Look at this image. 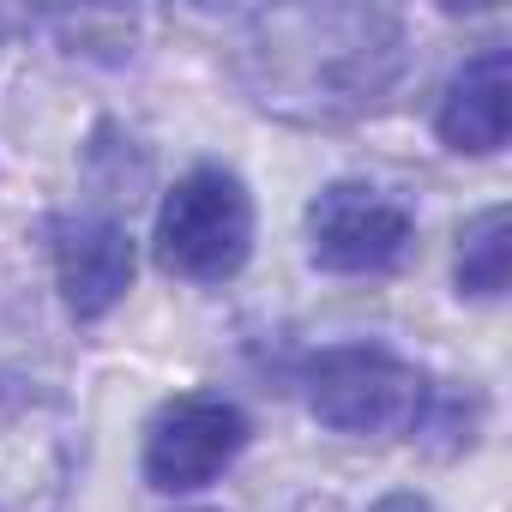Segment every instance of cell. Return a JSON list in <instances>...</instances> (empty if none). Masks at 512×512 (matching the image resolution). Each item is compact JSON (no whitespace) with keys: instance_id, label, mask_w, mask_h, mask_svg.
<instances>
[{"instance_id":"52a82bcc","label":"cell","mask_w":512,"mask_h":512,"mask_svg":"<svg viewBox=\"0 0 512 512\" xmlns=\"http://www.w3.org/2000/svg\"><path fill=\"white\" fill-rule=\"evenodd\" d=\"M506 127H512V55L500 43H488L452 73L440 115H434V133L452 151L494 157L506 145Z\"/></svg>"},{"instance_id":"30bf717a","label":"cell","mask_w":512,"mask_h":512,"mask_svg":"<svg viewBox=\"0 0 512 512\" xmlns=\"http://www.w3.org/2000/svg\"><path fill=\"white\" fill-rule=\"evenodd\" d=\"M19 25H25L19 13H0V37H7V31H19Z\"/></svg>"},{"instance_id":"7a4b0ae2","label":"cell","mask_w":512,"mask_h":512,"mask_svg":"<svg viewBox=\"0 0 512 512\" xmlns=\"http://www.w3.org/2000/svg\"><path fill=\"white\" fill-rule=\"evenodd\" d=\"M434 374L416 368L410 356L386 350V344H326L302 362V398L308 410L338 428V434H368V440H392V434H422L428 404H434Z\"/></svg>"},{"instance_id":"3957f363","label":"cell","mask_w":512,"mask_h":512,"mask_svg":"<svg viewBox=\"0 0 512 512\" xmlns=\"http://www.w3.org/2000/svg\"><path fill=\"white\" fill-rule=\"evenodd\" d=\"M157 266L187 284H229L253 253V193L235 169L199 163L157 205Z\"/></svg>"},{"instance_id":"ba28073f","label":"cell","mask_w":512,"mask_h":512,"mask_svg":"<svg viewBox=\"0 0 512 512\" xmlns=\"http://www.w3.org/2000/svg\"><path fill=\"white\" fill-rule=\"evenodd\" d=\"M506 272H512V217H506V205H488L458 235L452 278H458V296L494 302V296H506Z\"/></svg>"},{"instance_id":"8992f818","label":"cell","mask_w":512,"mask_h":512,"mask_svg":"<svg viewBox=\"0 0 512 512\" xmlns=\"http://www.w3.org/2000/svg\"><path fill=\"white\" fill-rule=\"evenodd\" d=\"M55 284L73 320H103L133 290V235L109 211L55 223Z\"/></svg>"},{"instance_id":"6da1fadb","label":"cell","mask_w":512,"mask_h":512,"mask_svg":"<svg viewBox=\"0 0 512 512\" xmlns=\"http://www.w3.org/2000/svg\"><path fill=\"white\" fill-rule=\"evenodd\" d=\"M404 73L410 37L386 7H266L235 37L241 91L296 127L362 121L392 103Z\"/></svg>"},{"instance_id":"277c9868","label":"cell","mask_w":512,"mask_h":512,"mask_svg":"<svg viewBox=\"0 0 512 512\" xmlns=\"http://www.w3.org/2000/svg\"><path fill=\"white\" fill-rule=\"evenodd\" d=\"M416 247V211L368 181H332L308 199V260L332 278H386Z\"/></svg>"},{"instance_id":"5b68a950","label":"cell","mask_w":512,"mask_h":512,"mask_svg":"<svg viewBox=\"0 0 512 512\" xmlns=\"http://www.w3.org/2000/svg\"><path fill=\"white\" fill-rule=\"evenodd\" d=\"M247 434L253 428H247L241 404H229L217 392L169 398L145 428V482L157 494H193L241 458Z\"/></svg>"},{"instance_id":"9c48e42d","label":"cell","mask_w":512,"mask_h":512,"mask_svg":"<svg viewBox=\"0 0 512 512\" xmlns=\"http://www.w3.org/2000/svg\"><path fill=\"white\" fill-rule=\"evenodd\" d=\"M374 512H440L434 500H422V494H386Z\"/></svg>"}]
</instances>
